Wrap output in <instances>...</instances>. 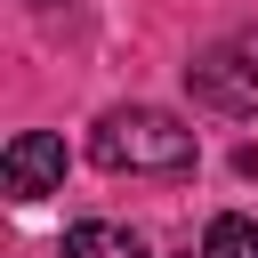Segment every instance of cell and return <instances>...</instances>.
Here are the masks:
<instances>
[{"mask_svg":"<svg viewBox=\"0 0 258 258\" xmlns=\"http://www.w3.org/2000/svg\"><path fill=\"white\" fill-rule=\"evenodd\" d=\"M89 153H97V169H129V177H177V169H194V129L177 121V113H161V105H113L105 121H97V137H89Z\"/></svg>","mask_w":258,"mask_h":258,"instance_id":"obj_1","label":"cell"},{"mask_svg":"<svg viewBox=\"0 0 258 258\" xmlns=\"http://www.w3.org/2000/svg\"><path fill=\"white\" fill-rule=\"evenodd\" d=\"M185 89H194V105H210V113H258V48H242V40L202 48V56L185 64Z\"/></svg>","mask_w":258,"mask_h":258,"instance_id":"obj_2","label":"cell"},{"mask_svg":"<svg viewBox=\"0 0 258 258\" xmlns=\"http://www.w3.org/2000/svg\"><path fill=\"white\" fill-rule=\"evenodd\" d=\"M0 177H8V194H16V202H40V194H56V185H64V137H48V129H24V137H8V153H0Z\"/></svg>","mask_w":258,"mask_h":258,"instance_id":"obj_3","label":"cell"},{"mask_svg":"<svg viewBox=\"0 0 258 258\" xmlns=\"http://www.w3.org/2000/svg\"><path fill=\"white\" fill-rule=\"evenodd\" d=\"M64 258H145V242H137L129 226L89 218V226H73V234H64Z\"/></svg>","mask_w":258,"mask_h":258,"instance_id":"obj_4","label":"cell"},{"mask_svg":"<svg viewBox=\"0 0 258 258\" xmlns=\"http://www.w3.org/2000/svg\"><path fill=\"white\" fill-rule=\"evenodd\" d=\"M202 258H258V226L250 218H210V234H202Z\"/></svg>","mask_w":258,"mask_h":258,"instance_id":"obj_5","label":"cell"},{"mask_svg":"<svg viewBox=\"0 0 258 258\" xmlns=\"http://www.w3.org/2000/svg\"><path fill=\"white\" fill-rule=\"evenodd\" d=\"M40 8H56V0H40Z\"/></svg>","mask_w":258,"mask_h":258,"instance_id":"obj_6","label":"cell"}]
</instances>
